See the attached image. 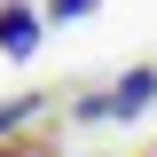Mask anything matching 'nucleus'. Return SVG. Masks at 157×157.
<instances>
[{
	"instance_id": "f257e3e1",
	"label": "nucleus",
	"mask_w": 157,
	"mask_h": 157,
	"mask_svg": "<svg viewBox=\"0 0 157 157\" xmlns=\"http://www.w3.org/2000/svg\"><path fill=\"white\" fill-rule=\"evenodd\" d=\"M149 102H157V71H126L110 94H86L78 102V118H86V126H102V118H141Z\"/></svg>"
},
{
	"instance_id": "f03ea898",
	"label": "nucleus",
	"mask_w": 157,
	"mask_h": 157,
	"mask_svg": "<svg viewBox=\"0 0 157 157\" xmlns=\"http://www.w3.org/2000/svg\"><path fill=\"white\" fill-rule=\"evenodd\" d=\"M32 39H39V16L8 0V8H0V55H32Z\"/></svg>"
},
{
	"instance_id": "7ed1b4c3",
	"label": "nucleus",
	"mask_w": 157,
	"mask_h": 157,
	"mask_svg": "<svg viewBox=\"0 0 157 157\" xmlns=\"http://www.w3.org/2000/svg\"><path fill=\"white\" fill-rule=\"evenodd\" d=\"M94 8H102V0H47V16H55V24H78V16H94Z\"/></svg>"
},
{
	"instance_id": "20e7f679",
	"label": "nucleus",
	"mask_w": 157,
	"mask_h": 157,
	"mask_svg": "<svg viewBox=\"0 0 157 157\" xmlns=\"http://www.w3.org/2000/svg\"><path fill=\"white\" fill-rule=\"evenodd\" d=\"M32 110H39L32 94H16V102H0V134H16V126H24V118H32Z\"/></svg>"
},
{
	"instance_id": "39448f33",
	"label": "nucleus",
	"mask_w": 157,
	"mask_h": 157,
	"mask_svg": "<svg viewBox=\"0 0 157 157\" xmlns=\"http://www.w3.org/2000/svg\"><path fill=\"white\" fill-rule=\"evenodd\" d=\"M0 157H16V149H0Z\"/></svg>"
}]
</instances>
